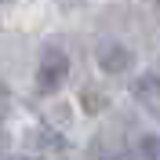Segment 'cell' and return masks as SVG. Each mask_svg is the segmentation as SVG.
Wrapping results in <instances>:
<instances>
[{
  "label": "cell",
  "instance_id": "1",
  "mask_svg": "<svg viewBox=\"0 0 160 160\" xmlns=\"http://www.w3.org/2000/svg\"><path fill=\"white\" fill-rule=\"evenodd\" d=\"M69 77V58L66 51L58 48H48L40 55V69H37V80H40V91H58Z\"/></svg>",
  "mask_w": 160,
  "mask_h": 160
},
{
  "label": "cell",
  "instance_id": "2",
  "mask_svg": "<svg viewBox=\"0 0 160 160\" xmlns=\"http://www.w3.org/2000/svg\"><path fill=\"white\" fill-rule=\"evenodd\" d=\"M131 91H135V98H138L146 109L160 113V77H157V73H146V77H138Z\"/></svg>",
  "mask_w": 160,
  "mask_h": 160
},
{
  "label": "cell",
  "instance_id": "3",
  "mask_svg": "<svg viewBox=\"0 0 160 160\" xmlns=\"http://www.w3.org/2000/svg\"><path fill=\"white\" fill-rule=\"evenodd\" d=\"M98 66L106 73H124L131 66V51L124 48V44H106V48L98 51Z\"/></svg>",
  "mask_w": 160,
  "mask_h": 160
},
{
  "label": "cell",
  "instance_id": "4",
  "mask_svg": "<svg viewBox=\"0 0 160 160\" xmlns=\"http://www.w3.org/2000/svg\"><path fill=\"white\" fill-rule=\"evenodd\" d=\"M138 157L142 160H160V138H157V135H146V138H142Z\"/></svg>",
  "mask_w": 160,
  "mask_h": 160
},
{
  "label": "cell",
  "instance_id": "5",
  "mask_svg": "<svg viewBox=\"0 0 160 160\" xmlns=\"http://www.w3.org/2000/svg\"><path fill=\"white\" fill-rule=\"evenodd\" d=\"M0 98H4V84H0Z\"/></svg>",
  "mask_w": 160,
  "mask_h": 160
}]
</instances>
